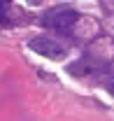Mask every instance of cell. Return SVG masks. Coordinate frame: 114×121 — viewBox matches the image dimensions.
I'll return each mask as SVG.
<instances>
[{
	"label": "cell",
	"mask_w": 114,
	"mask_h": 121,
	"mask_svg": "<svg viewBox=\"0 0 114 121\" xmlns=\"http://www.w3.org/2000/svg\"><path fill=\"white\" fill-rule=\"evenodd\" d=\"M77 19H79V14L72 7H63L61 5V7H54V9L44 12L40 23L44 28H51V30H70L77 23Z\"/></svg>",
	"instance_id": "obj_1"
},
{
	"label": "cell",
	"mask_w": 114,
	"mask_h": 121,
	"mask_svg": "<svg viewBox=\"0 0 114 121\" xmlns=\"http://www.w3.org/2000/svg\"><path fill=\"white\" fill-rule=\"evenodd\" d=\"M28 47L35 51V54H40L44 58H54V60H61L65 56V47H61L56 40H51V37H47V35H37V37H33L28 42Z\"/></svg>",
	"instance_id": "obj_2"
},
{
	"label": "cell",
	"mask_w": 114,
	"mask_h": 121,
	"mask_svg": "<svg viewBox=\"0 0 114 121\" xmlns=\"http://www.w3.org/2000/svg\"><path fill=\"white\" fill-rule=\"evenodd\" d=\"M107 91H110V93H112V95H114V79H112V82H110V84H107Z\"/></svg>",
	"instance_id": "obj_3"
},
{
	"label": "cell",
	"mask_w": 114,
	"mask_h": 121,
	"mask_svg": "<svg viewBox=\"0 0 114 121\" xmlns=\"http://www.w3.org/2000/svg\"><path fill=\"white\" fill-rule=\"evenodd\" d=\"M105 7H114V2H105Z\"/></svg>",
	"instance_id": "obj_4"
}]
</instances>
